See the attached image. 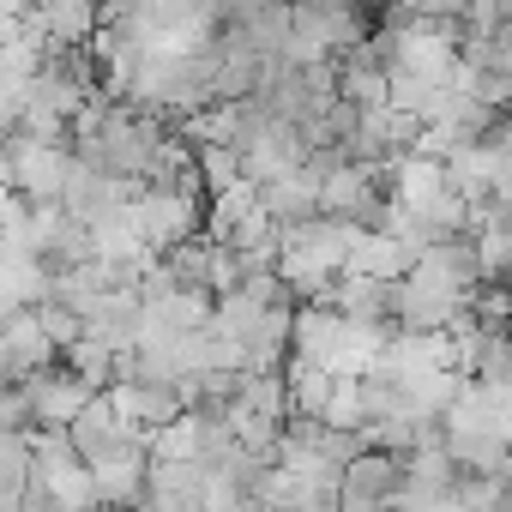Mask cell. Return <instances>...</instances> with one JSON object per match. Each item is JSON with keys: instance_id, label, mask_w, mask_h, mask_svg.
Wrapping results in <instances>:
<instances>
[{"instance_id": "cell-1", "label": "cell", "mask_w": 512, "mask_h": 512, "mask_svg": "<svg viewBox=\"0 0 512 512\" xmlns=\"http://www.w3.org/2000/svg\"><path fill=\"white\" fill-rule=\"evenodd\" d=\"M386 482H398V464L392 458H356L350 464V494H380Z\"/></svg>"}]
</instances>
